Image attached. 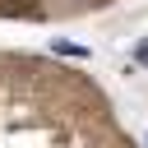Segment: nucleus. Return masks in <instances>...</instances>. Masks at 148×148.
<instances>
[{"label": "nucleus", "instance_id": "obj_1", "mask_svg": "<svg viewBox=\"0 0 148 148\" xmlns=\"http://www.w3.org/2000/svg\"><path fill=\"white\" fill-rule=\"evenodd\" d=\"M139 60H143V65H148V46H139Z\"/></svg>", "mask_w": 148, "mask_h": 148}]
</instances>
